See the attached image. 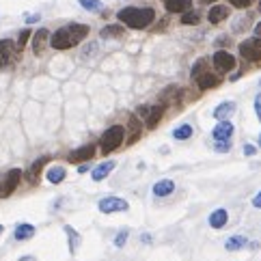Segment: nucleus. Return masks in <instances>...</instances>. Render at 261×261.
I'll return each mask as SVG.
<instances>
[{"label":"nucleus","instance_id":"obj_1","mask_svg":"<svg viewBox=\"0 0 261 261\" xmlns=\"http://www.w3.org/2000/svg\"><path fill=\"white\" fill-rule=\"evenodd\" d=\"M87 35H89L87 24H67V26H63V28H58L54 35L50 37V45L54 50H69L80 43Z\"/></svg>","mask_w":261,"mask_h":261},{"label":"nucleus","instance_id":"obj_2","mask_svg":"<svg viewBox=\"0 0 261 261\" xmlns=\"http://www.w3.org/2000/svg\"><path fill=\"white\" fill-rule=\"evenodd\" d=\"M117 19L123 26H130V28H147L149 24H153L155 19V11L151 6H126L117 13Z\"/></svg>","mask_w":261,"mask_h":261},{"label":"nucleus","instance_id":"obj_3","mask_svg":"<svg viewBox=\"0 0 261 261\" xmlns=\"http://www.w3.org/2000/svg\"><path fill=\"white\" fill-rule=\"evenodd\" d=\"M123 138H126V128H123V126L108 128L106 132L102 134V138H100L102 151L104 153H110V151H115V149H119L123 145Z\"/></svg>","mask_w":261,"mask_h":261},{"label":"nucleus","instance_id":"obj_4","mask_svg":"<svg viewBox=\"0 0 261 261\" xmlns=\"http://www.w3.org/2000/svg\"><path fill=\"white\" fill-rule=\"evenodd\" d=\"M240 54L251 63H259L261 61V37H251L240 43Z\"/></svg>","mask_w":261,"mask_h":261},{"label":"nucleus","instance_id":"obj_5","mask_svg":"<svg viewBox=\"0 0 261 261\" xmlns=\"http://www.w3.org/2000/svg\"><path fill=\"white\" fill-rule=\"evenodd\" d=\"M128 201L121 197H104L100 201V212L102 214H117V212H128Z\"/></svg>","mask_w":261,"mask_h":261},{"label":"nucleus","instance_id":"obj_6","mask_svg":"<svg viewBox=\"0 0 261 261\" xmlns=\"http://www.w3.org/2000/svg\"><path fill=\"white\" fill-rule=\"evenodd\" d=\"M212 63L218 71H231L233 67H236V56H233L231 52H227V50H218V52H214Z\"/></svg>","mask_w":261,"mask_h":261},{"label":"nucleus","instance_id":"obj_7","mask_svg":"<svg viewBox=\"0 0 261 261\" xmlns=\"http://www.w3.org/2000/svg\"><path fill=\"white\" fill-rule=\"evenodd\" d=\"M19 179H22V171H19V168H11V171L6 173V177L0 181V197H9L17 188Z\"/></svg>","mask_w":261,"mask_h":261},{"label":"nucleus","instance_id":"obj_8","mask_svg":"<svg viewBox=\"0 0 261 261\" xmlns=\"http://www.w3.org/2000/svg\"><path fill=\"white\" fill-rule=\"evenodd\" d=\"M115 166H117V162L115 160H110V162H102V164H97L93 171H91V179L93 181H102V179H106L110 173L115 171Z\"/></svg>","mask_w":261,"mask_h":261},{"label":"nucleus","instance_id":"obj_9","mask_svg":"<svg viewBox=\"0 0 261 261\" xmlns=\"http://www.w3.org/2000/svg\"><path fill=\"white\" fill-rule=\"evenodd\" d=\"M48 39H50L48 28H39L35 35H32V52H35L37 56L45 50V45H48Z\"/></svg>","mask_w":261,"mask_h":261},{"label":"nucleus","instance_id":"obj_10","mask_svg":"<svg viewBox=\"0 0 261 261\" xmlns=\"http://www.w3.org/2000/svg\"><path fill=\"white\" fill-rule=\"evenodd\" d=\"M95 155V145H82L80 149H76V151L69 153V162H87Z\"/></svg>","mask_w":261,"mask_h":261},{"label":"nucleus","instance_id":"obj_11","mask_svg":"<svg viewBox=\"0 0 261 261\" xmlns=\"http://www.w3.org/2000/svg\"><path fill=\"white\" fill-rule=\"evenodd\" d=\"M214 140H229L233 136V123L231 121H218V126L214 128Z\"/></svg>","mask_w":261,"mask_h":261},{"label":"nucleus","instance_id":"obj_12","mask_svg":"<svg viewBox=\"0 0 261 261\" xmlns=\"http://www.w3.org/2000/svg\"><path fill=\"white\" fill-rule=\"evenodd\" d=\"M13 50H15V45L9 39H0V69L6 67V65L11 63L13 58Z\"/></svg>","mask_w":261,"mask_h":261},{"label":"nucleus","instance_id":"obj_13","mask_svg":"<svg viewBox=\"0 0 261 261\" xmlns=\"http://www.w3.org/2000/svg\"><path fill=\"white\" fill-rule=\"evenodd\" d=\"M236 113V102H223L214 108V119L216 121H227L229 117Z\"/></svg>","mask_w":261,"mask_h":261},{"label":"nucleus","instance_id":"obj_14","mask_svg":"<svg viewBox=\"0 0 261 261\" xmlns=\"http://www.w3.org/2000/svg\"><path fill=\"white\" fill-rule=\"evenodd\" d=\"M229 13H231L229 6H225V4H214L212 9H210V13H207V19H210L212 24H220L223 19L229 17Z\"/></svg>","mask_w":261,"mask_h":261},{"label":"nucleus","instance_id":"obj_15","mask_svg":"<svg viewBox=\"0 0 261 261\" xmlns=\"http://www.w3.org/2000/svg\"><path fill=\"white\" fill-rule=\"evenodd\" d=\"M197 84H199L201 91H207V89H212V87H218V84H220V78L214 76L212 71H203V74L197 78Z\"/></svg>","mask_w":261,"mask_h":261},{"label":"nucleus","instance_id":"obj_16","mask_svg":"<svg viewBox=\"0 0 261 261\" xmlns=\"http://www.w3.org/2000/svg\"><path fill=\"white\" fill-rule=\"evenodd\" d=\"M164 6L168 13H186L190 11L192 0H164Z\"/></svg>","mask_w":261,"mask_h":261},{"label":"nucleus","instance_id":"obj_17","mask_svg":"<svg viewBox=\"0 0 261 261\" xmlns=\"http://www.w3.org/2000/svg\"><path fill=\"white\" fill-rule=\"evenodd\" d=\"M175 190L173 179H160L153 184V197H168Z\"/></svg>","mask_w":261,"mask_h":261},{"label":"nucleus","instance_id":"obj_18","mask_svg":"<svg viewBox=\"0 0 261 261\" xmlns=\"http://www.w3.org/2000/svg\"><path fill=\"white\" fill-rule=\"evenodd\" d=\"M227 220H229V214H227V210H214L210 214V225L214 227V229H223V227L227 225Z\"/></svg>","mask_w":261,"mask_h":261},{"label":"nucleus","instance_id":"obj_19","mask_svg":"<svg viewBox=\"0 0 261 261\" xmlns=\"http://www.w3.org/2000/svg\"><path fill=\"white\" fill-rule=\"evenodd\" d=\"M162 115H164V106H162V104H160V106H153V108H149V115H147V128L149 130H153L155 126H158V121L162 119Z\"/></svg>","mask_w":261,"mask_h":261},{"label":"nucleus","instance_id":"obj_20","mask_svg":"<svg viewBox=\"0 0 261 261\" xmlns=\"http://www.w3.org/2000/svg\"><path fill=\"white\" fill-rule=\"evenodd\" d=\"M246 244H249V238H244V236H233V238H229V240L225 242V249L231 251V253H236V251H242Z\"/></svg>","mask_w":261,"mask_h":261},{"label":"nucleus","instance_id":"obj_21","mask_svg":"<svg viewBox=\"0 0 261 261\" xmlns=\"http://www.w3.org/2000/svg\"><path fill=\"white\" fill-rule=\"evenodd\" d=\"M123 32H126L123 24H110V26H104L102 28V37L104 39H115V37H123Z\"/></svg>","mask_w":261,"mask_h":261},{"label":"nucleus","instance_id":"obj_22","mask_svg":"<svg viewBox=\"0 0 261 261\" xmlns=\"http://www.w3.org/2000/svg\"><path fill=\"white\" fill-rule=\"evenodd\" d=\"M65 175H67V171H65L63 166H52L48 173H45V179L50 181V184H61V181L65 179Z\"/></svg>","mask_w":261,"mask_h":261},{"label":"nucleus","instance_id":"obj_23","mask_svg":"<svg viewBox=\"0 0 261 261\" xmlns=\"http://www.w3.org/2000/svg\"><path fill=\"white\" fill-rule=\"evenodd\" d=\"M15 240H19V242H24V240H30L32 236H35V227L32 225H17V229H15Z\"/></svg>","mask_w":261,"mask_h":261},{"label":"nucleus","instance_id":"obj_24","mask_svg":"<svg viewBox=\"0 0 261 261\" xmlns=\"http://www.w3.org/2000/svg\"><path fill=\"white\" fill-rule=\"evenodd\" d=\"M65 233H67V238H69V253L74 255V253L78 251V246H80V236L76 233V229L74 227H65Z\"/></svg>","mask_w":261,"mask_h":261},{"label":"nucleus","instance_id":"obj_25","mask_svg":"<svg viewBox=\"0 0 261 261\" xmlns=\"http://www.w3.org/2000/svg\"><path fill=\"white\" fill-rule=\"evenodd\" d=\"M45 162H48V158H45V155H43V158H39V160H35V162H32V166H30V171H28V177H30V181H32V184H35V181H37L39 173H41V168L45 166Z\"/></svg>","mask_w":261,"mask_h":261},{"label":"nucleus","instance_id":"obj_26","mask_svg":"<svg viewBox=\"0 0 261 261\" xmlns=\"http://www.w3.org/2000/svg\"><path fill=\"white\" fill-rule=\"evenodd\" d=\"M78 2H80L82 9H87L89 13H100V11H104V2H102V0H78Z\"/></svg>","mask_w":261,"mask_h":261},{"label":"nucleus","instance_id":"obj_27","mask_svg":"<svg viewBox=\"0 0 261 261\" xmlns=\"http://www.w3.org/2000/svg\"><path fill=\"white\" fill-rule=\"evenodd\" d=\"M173 136L177 140H188L192 136V126H188V123H184V126H179V128H175L173 130Z\"/></svg>","mask_w":261,"mask_h":261},{"label":"nucleus","instance_id":"obj_28","mask_svg":"<svg viewBox=\"0 0 261 261\" xmlns=\"http://www.w3.org/2000/svg\"><path fill=\"white\" fill-rule=\"evenodd\" d=\"M201 22V15H199V11H186L184 15H181V24L184 26H197Z\"/></svg>","mask_w":261,"mask_h":261},{"label":"nucleus","instance_id":"obj_29","mask_svg":"<svg viewBox=\"0 0 261 261\" xmlns=\"http://www.w3.org/2000/svg\"><path fill=\"white\" fill-rule=\"evenodd\" d=\"M28 39H30V30L28 28H24L22 32H19V37H17V50H22L26 43H28Z\"/></svg>","mask_w":261,"mask_h":261},{"label":"nucleus","instance_id":"obj_30","mask_svg":"<svg viewBox=\"0 0 261 261\" xmlns=\"http://www.w3.org/2000/svg\"><path fill=\"white\" fill-rule=\"evenodd\" d=\"M203 71H205V61L201 58V61H197V63H194V67H192V78L197 80V78L203 74Z\"/></svg>","mask_w":261,"mask_h":261},{"label":"nucleus","instance_id":"obj_31","mask_svg":"<svg viewBox=\"0 0 261 261\" xmlns=\"http://www.w3.org/2000/svg\"><path fill=\"white\" fill-rule=\"evenodd\" d=\"M214 149H216L218 153H227V151H231V145H229V140H216Z\"/></svg>","mask_w":261,"mask_h":261},{"label":"nucleus","instance_id":"obj_32","mask_svg":"<svg viewBox=\"0 0 261 261\" xmlns=\"http://www.w3.org/2000/svg\"><path fill=\"white\" fill-rule=\"evenodd\" d=\"M128 236H130V231H128V229H123V231L119 233V236L115 238V246H117V249H121V246L126 244V240H128Z\"/></svg>","mask_w":261,"mask_h":261},{"label":"nucleus","instance_id":"obj_33","mask_svg":"<svg viewBox=\"0 0 261 261\" xmlns=\"http://www.w3.org/2000/svg\"><path fill=\"white\" fill-rule=\"evenodd\" d=\"M229 2L236 6V9H246V6L253 4V0H229Z\"/></svg>","mask_w":261,"mask_h":261},{"label":"nucleus","instance_id":"obj_34","mask_svg":"<svg viewBox=\"0 0 261 261\" xmlns=\"http://www.w3.org/2000/svg\"><path fill=\"white\" fill-rule=\"evenodd\" d=\"M136 115H138L140 119H147V115H149V106H138V108H136Z\"/></svg>","mask_w":261,"mask_h":261},{"label":"nucleus","instance_id":"obj_35","mask_svg":"<svg viewBox=\"0 0 261 261\" xmlns=\"http://www.w3.org/2000/svg\"><path fill=\"white\" fill-rule=\"evenodd\" d=\"M91 52H93V54L97 52V43H89V45H87V50L82 52V58H87V56L91 54Z\"/></svg>","mask_w":261,"mask_h":261},{"label":"nucleus","instance_id":"obj_36","mask_svg":"<svg viewBox=\"0 0 261 261\" xmlns=\"http://www.w3.org/2000/svg\"><path fill=\"white\" fill-rule=\"evenodd\" d=\"M255 113H257V119L261 121V93L255 97Z\"/></svg>","mask_w":261,"mask_h":261},{"label":"nucleus","instance_id":"obj_37","mask_svg":"<svg viewBox=\"0 0 261 261\" xmlns=\"http://www.w3.org/2000/svg\"><path fill=\"white\" fill-rule=\"evenodd\" d=\"M253 207H257V210H261V190L253 197Z\"/></svg>","mask_w":261,"mask_h":261},{"label":"nucleus","instance_id":"obj_38","mask_svg":"<svg viewBox=\"0 0 261 261\" xmlns=\"http://www.w3.org/2000/svg\"><path fill=\"white\" fill-rule=\"evenodd\" d=\"M257 149L253 147V145H244V155H255Z\"/></svg>","mask_w":261,"mask_h":261},{"label":"nucleus","instance_id":"obj_39","mask_svg":"<svg viewBox=\"0 0 261 261\" xmlns=\"http://www.w3.org/2000/svg\"><path fill=\"white\" fill-rule=\"evenodd\" d=\"M41 15H26V24H32V22H39Z\"/></svg>","mask_w":261,"mask_h":261},{"label":"nucleus","instance_id":"obj_40","mask_svg":"<svg viewBox=\"0 0 261 261\" xmlns=\"http://www.w3.org/2000/svg\"><path fill=\"white\" fill-rule=\"evenodd\" d=\"M255 35H257V37H261V22L255 26Z\"/></svg>","mask_w":261,"mask_h":261},{"label":"nucleus","instance_id":"obj_41","mask_svg":"<svg viewBox=\"0 0 261 261\" xmlns=\"http://www.w3.org/2000/svg\"><path fill=\"white\" fill-rule=\"evenodd\" d=\"M87 171H89V166H87V164H82L80 168H78V173H87Z\"/></svg>","mask_w":261,"mask_h":261},{"label":"nucleus","instance_id":"obj_42","mask_svg":"<svg viewBox=\"0 0 261 261\" xmlns=\"http://www.w3.org/2000/svg\"><path fill=\"white\" fill-rule=\"evenodd\" d=\"M19 261H37V259H35V257H22Z\"/></svg>","mask_w":261,"mask_h":261},{"label":"nucleus","instance_id":"obj_43","mask_svg":"<svg viewBox=\"0 0 261 261\" xmlns=\"http://www.w3.org/2000/svg\"><path fill=\"white\" fill-rule=\"evenodd\" d=\"M203 2H205V4H212V2H216V0H203Z\"/></svg>","mask_w":261,"mask_h":261},{"label":"nucleus","instance_id":"obj_44","mask_svg":"<svg viewBox=\"0 0 261 261\" xmlns=\"http://www.w3.org/2000/svg\"><path fill=\"white\" fill-rule=\"evenodd\" d=\"M2 231H4V229H2V225H0V236H2Z\"/></svg>","mask_w":261,"mask_h":261},{"label":"nucleus","instance_id":"obj_45","mask_svg":"<svg viewBox=\"0 0 261 261\" xmlns=\"http://www.w3.org/2000/svg\"><path fill=\"white\" fill-rule=\"evenodd\" d=\"M259 147H261V134H259Z\"/></svg>","mask_w":261,"mask_h":261},{"label":"nucleus","instance_id":"obj_46","mask_svg":"<svg viewBox=\"0 0 261 261\" xmlns=\"http://www.w3.org/2000/svg\"><path fill=\"white\" fill-rule=\"evenodd\" d=\"M259 11H261V2H259Z\"/></svg>","mask_w":261,"mask_h":261},{"label":"nucleus","instance_id":"obj_47","mask_svg":"<svg viewBox=\"0 0 261 261\" xmlns=\"http://www.w3.org/2000/svg\"><path fill=\"white\" fill-rule=\"evenodd\" d=\"M0 181H2V179H0Z\"/></svg>","mask_w":261,"mask_h":261},{"label":"nucleus","instance_id":"obj_48","mask_svg":"<svg viewBox=\"0 0 261 261\" xmlns=\"http://www.w3.org/2000/svg\"><path fill=\"white\" fill-rule=\"evenodd\" d=\"M259 84H261V82H259Z\"/></svg>","mask_w":261,"mask_h":261}]
</instances>
